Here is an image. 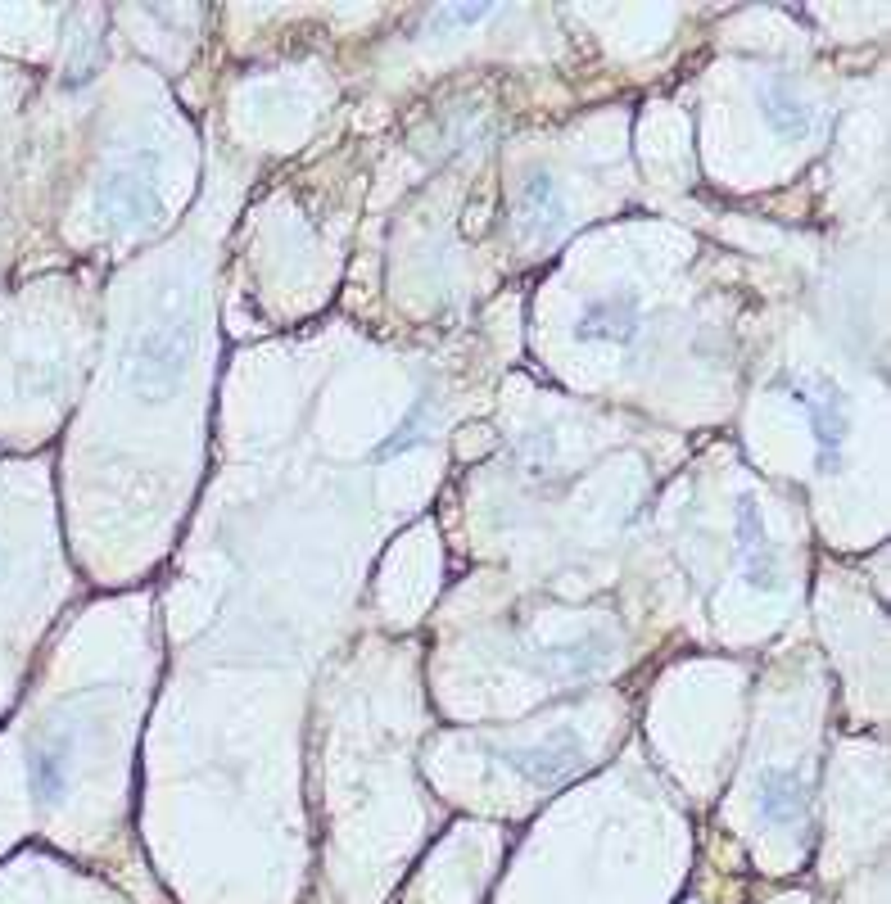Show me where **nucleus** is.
<instances>
[{
    "label": "nucleus",
    "instance_id": "1",
    "mask_svg": "<svg viewBox=\"0 0 891 904\" xmlns=\"http://www.w3.org/2000/svg\"><path fill=\"white\" fill-rule=\"evenodd\" d=\"M760 814L774 819V823L797 819V778H787V773H769L765 787H760Z\"/></svg>",
    "mask_w": 891,
    "mask_h": 904
},
{
    "label": "nucleus",
    "instance_id": "3",
    "mask_svg": "<svg viewBox=\"0 0 891 904\" xmlns=\"http://www.w3.org/2000/svg\"><path fill=\"white\" fill-rule=\"evenodd\" d=\"M769 118H774L783 132H806V104L797 100V95H787V91H769Z\"/></svg>",
    "mask_w": 891,
    "mask_h": 904
},
{
    "label": "nucleus",
    "instance_id": "2",
    "mask_svg": "<svg viewBox=\"0 0 891 904\" xmlns=\"http://www.w3.org/2000/svg\"><path fill=\"white\" fill-rule=\"evenodd\" d=\"M557 213V195H552L548 181H530L525 190V231H543V222H552Z\"/></svg>",
    "mask_w": 891,
    "mask_h": 904
}]
</instances>
